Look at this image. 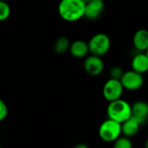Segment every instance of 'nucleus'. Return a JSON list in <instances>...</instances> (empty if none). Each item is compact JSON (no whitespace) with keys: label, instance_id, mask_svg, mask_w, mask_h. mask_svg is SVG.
<instances>
[{"label":"nucleus","instance_id":"f257e3e1","mask_svg":"<svg viewBox=\"0 0 148 148\" xmlns=\"http://www.w3.org/2000/svg\"><path fill=\"white\" fill-rule=\"evenodd\" d=\"M86 2L83 0H61L58 4L60 16L67 22H75L84 16Z\"/></svg>","mask_w":148,"mask_h":148},{"label":"nucleus","instance_id":"f03ea898","mask_svg":"<svg viewBox=\"0 0 148 148\" xmlns=\"http://www.w3.org/2000/svg\"><path fill=\"white\" fill-rule=\"evenodd\" d=\"M107 114L109 119L114 120L121 124L123 121L131 117V105L121 98L113 101H109V104L107 108Z\"/></svg>","mask_w":148,"mask_h":148},{"label":"nucleus","instance_id":"7ed1b4c3","mask_svg":"<svg viewBox=\"0 0 148 148\" xmlns=\"http://www.w3.org/2000/svg\"><path fill=\"white\" fill-rule=\"evenodd\" d=\"M121 134V124L108 119L103 121L99 127V136L105 142H114Z\"/></svg>","mask_w":148,"mask_h":148},{"label":"nucleus","instance_id":"20e7f679","mask_svg":"<svg viewBox=\"0 0 148 148\" xmlns=\"http://www.w3.org/2000/svg\"><path fill=\"white\" fill-rule=\"evenodd\" d=\"M89 52L92 55L102 56L106 55L111 46V40L105 33H98L93 36L88 42Z\"/></svg>","mask_w":148,"mask_h":148},{"label":"nucleus","instance_id":"39448f33","mask_svg":"<svg viewBox=\"0 0 148 148\" xmlns=\"http://www.w3.org/2000/svg\"><path fill=\"white\" fill-rule=\"evenodd\" d=\"M121 82L124 89L135 91L142 88L144 84V77L142 74L132 69L123 73V75L121 78Z\"/></svg>","mask_w":148,"mask_h":148},{"label":"nucleus","instance_id":"423d86ee","mask_svg":"<svg viewBox=\"0 0 148 148\" xmlns=\"http://www.w3.org/2000/svg\"><path fill=\"white\" fill-rule=\"evenodd\" d=\"M124 91V88L121 84V80L110 78L108 80L102 89V94L104 98L109 102L121 98Z\"/></svg>","mask_w":148,"mask_h":148},{"label":"nucleus","instance_id":"0eeeda50","mask_svg":"<svg viewBox=\"0 0 148 148\" xmlns=\"http://www.w3.org/2000/svg\"><path fill=\"white\" fill-rule=\"evenodd\" d=\"M84 69L90 75H99L104 69V62L101 56L91 55L84 61Z\"/></svg>","mask_w":148,"mask_h":148},{"label":"nucleus","instance_id":"6e6552de","mask_svg":"<svg viewBox=\"0 0 148 148\" xmlns=\"http://www.w3.org/2000/svg\"><path fill=\"white\" fill-rule=\"evenodd\" d=\"M103 0H89L85 4L84 16L90 20L97 19L104 10Z\"/></svg>","mask_w":148,"mask_h":148},{"label":"nucleus","instance_id":"1a4fd4ad","mask_svg":"<svg viewBox=\"0 0 148 148\" xmlns=\"http://www.w3.org/2000/svg\"><path fill=\"white\" fill-rule=\"evenodd\" d=\"M132 117L134 118L140 125L144 124L148 119V103L139 101L131 106Z\"/></svg>","mask_w":148,"mask_h":148},{"label":"nucleus","instance_id":"9d476101","mask_svg":"<svg viewBox=\"0 0 148 148\" xmlns=\"http://www.w3.org/2000/svg\"><path fill=\"white\" fill-rule=\"evenodd\" d=\"M133 44L134 48L140 51L143 52L148 49V30L145 29H140L137 30L133 37Z\"/></svg>","mask_w":148,"mask_h":148},{"label":"nucleus","instance_id":"9b49d317","mask_svg":"<svg viewBox=\"0 0 148 148\" xmlns=\"http://www.w3.org/2000/svg\"><path fill=\"white\" fill-rule=\"evenodd\" d=\"M132 69L140 74H145L148 71V57L146 53L140 52L132 59Z\"/></svg>","mask_w":148,"mask_h":148},{"label":"nucleus","instance_id":"f8f14e48","mask_svg":"<svg viewBox=\"0 0 148 148\" xmlns=\"http://www.w3.org/2000/svg\"><path fill=\"white\" fill-rule=\"evenodd\" d=\"M140 124L132 116L121 123V134L127 137L135 136L140 130Z\"/></svg>","mask_w":148,"mask_h":148},{"label":"nucleus","instance_id":"ddd939ff","mask_svg":"<svg viewBox=\"0 0 148 148\" xmlns=\"http://www.w3.org/2000/svg\"><path fill=\"white\" fill-rule=\"evenodd\" d=\"M69 51L73 56L76 58H83L89 52L88 44V42L82 41V40L75 41L72 43H70Z\"/></svg>","mask_w":148,"mask_h":148},{"label":"nucleus","instance_id":"4468645a","mask_svg":"<svg viewBox=\"0 0 148 148\" xmlns=\"http://www.w3.org/2000/svg\"><path fill=\"white\" fill-rule=\"evenodd\" d=\"M69 46H70V42L69 38L66 36H61L56 41L54 45V49L57 54H64L69 49Z\"/></svg>","mask_w":148,"mask_h":148},{"label":"nucleus","instance_id":"2eb2a0df","mask_svg":"<svg viewBox=\"0 0 148 148\" xmlns=\"http://www.w3.org/2000/svg\"><path fill=\"white\" fill-rule=\"evenodd\" d=\"M114 148H132L133 144L129 137L122 136L119 137L114 142Z\"/></svg>","mask_w":148,"mask_h":148},{"label":"nucleus","instance_id":"dca6fc26","mask_svg":"<svg viewBox=\"0 0 148 148\" xmlns=\"http://www.w3.org/2000/svg\"><path fill=\"white\" fill-rule=\"evenodd\" d=\"M10 15V7L6 1H0V22L5 21Z\"/></svg>","mask_w":148,"mask_h":148},{"label":"nucleus","instance_id":"f3484780","mask_svg":"<svg viewBox=\"0 0 148 148\" xmlns=\"http://www.w3.org/2000/svg\"><path fill=\"white\" fill-rule=\"evenodd\" d=\"M123 69L118 66L113 67L110 70V77L113 79H117V80H121V76L123 75Z\"/></svg>","mask_w":148,"mask_h":148},{"label":"nucleus","instance_id":"a211bd4d","mask_svg":"<svg viewBox=\"0 0 148 148\" xmlns=\"http://www.w3.org/2000/svg\"><path fill=\"white\" fill-rule=\"evenodd\" d=\"M8 115V107L5 102L0 98V121H3Z\"/></svg>","mask_w":148,"mask_h":148},{"label":"nucleus","instance_id":"6ab92c4d","mask_svg":"<svg viewBox=\"0 0 148 148\" xmlns=\"http://www.w3.org/2000/svg\"><path fill=\"white\" fill-rule=\"evenodd\" d=\"M75 148H88V146H86V145H78V146H76Z\"/></svg>","mask_w":148,"mask_h":148},{"label":"nucleus","instance_id":"aec40b11","mask_svg":"<svg viewBox=\"0 0 148 148\" xmlns=\"http://www.w3.org/2000/svg\"><path fill=\"white\" fill-rule=\"evenodd\" d=\"M146 147L148 148V138L147 140V141H146Z\"/></svg>","mask_w":148,"mask_h":148},{"label":"nucleus","instance_id":"412c9836","mask_svg":"<svg viewBox=\"0 0 148 148\" xmlns=\"http://www.w3.org/2000/svg\"><path fill=\"white\" fill-rule=\"evenodd\" d=\"M145 53H146V55L147 56V57H148V49L146 50V51H145Z\"/></svg>","mask_w":148,"mask_h":148},{"label":"nucleus","instance_id":"4be33fe9","mask_svg":"<svg viewBox=\"0 0 148 148\" xmlns=\"http://www.w3.org/2000/svg\"><path fill=\"white\" fill-rule=\"evenodd\" d=\"M84 2H88V1H89V0H83Z\"/></svg>","mask_w":148,"mask_h":148},{"label":"nucleus","instance_id":"5701e85b","mask_svg":"<svg viewBox=\"0 0 148 148\" xmlns=\"http://www.w3.org/2000/svg\"><path fill=\"white\" fill-rule=\"evenodd\" d=\"M0 1H6V0H0Z\"/></svg>","mask_w":148,"mask_h":148},{"label":"nucleus","instance_id":"b1692460","mask_svg":"<svg viewBox=\"0 0 148 148\" xmlns=\"http://www.w3.org/2000/svg\"><path fill=\"white\" fill-rule=\"evenodd\" d=\"M147 122H148V119H147Z\"/></svg>","mask_w":148,"mask_h":148}]
</instances>
